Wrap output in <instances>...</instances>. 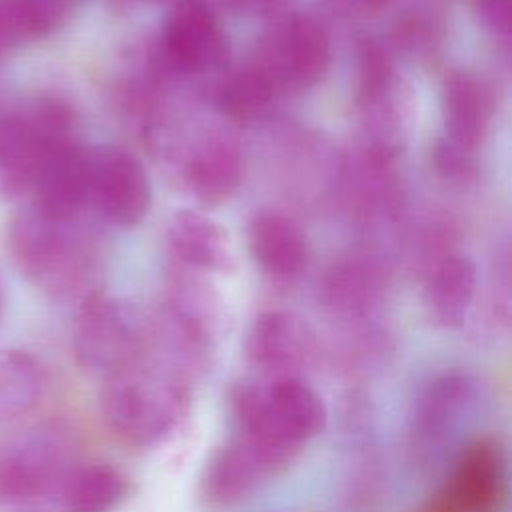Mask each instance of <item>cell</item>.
<instances>
[{
	"label": "cell",
	"instance_id": "16",
	"mask_svg": "<svg viewBox=\"0 0 512 512\" xmlns=\"http://www.w3.org/2000/svg\"><path fill=\"white\" fill-rule=\"evenodd\" d=\"M252 258L280 278L298 276L308 262V244L300 226L282 212H258L248 226Z\"/></svg>",
	"mask_w": 512,
	"mask_h": 512
},
{
	"label": "cell",
	"instance_id": "2",
	"mask_svg": "<svg viewBox=\"0 0 512 512\" xmlns=\"http://www.w3.org/2000/svg\"><path fill=\"white\" fill-rule=\"evenodd\" d=\"M238 434L286 468L328 420L320 394L302 378L244 380L232 390Z\"/></svg>",
	"mask_w": 512,
	"mask_h": 512
},
{
	"label": "cell",
	"instance_id": "26",
	"mask_svg": "<svg viewBox=\"0 0 512 512\" xmlns=\"http://www.w3.org/2000/svg\"><path fill=\"white\" fill-rule=\"evenodd\" d=\"M12 44H16L14 36H12V34L8 32V28L0 22V58H2V54H4Z\"/></svg>",
	"mask_w": 512,
	"mask_h": 512
},
{
	"label": "cell",
	"instance_id": "25",
	"mask_svg": "<svg viewBox=\"0 0 512 512\" xmlns=\"http://www.w3.org/2000/svg\"><path fill=\"white\" fill-rule=\"evenodd\" d=\"M232 8L240 12H268L280 0H226Z\"/></svg>",
	"mask_w": 512,
	"mask_h": 512
},
{
	"label": "cell",
	"instance_id": "19",
	"mask_svg": "<svg viewBox=\"0 0 512 512\" xmlns=\"http://www.w3.org/2000/svg\"><path fill=\"white\" fill-rule=\"evenodd\" d=\"M58 494L64 512H112L128 494V478L106 462L74 466Z\"/></svg>",
	"mask_w": 512,
	"mask_h": 512
},
{
	"label": "cell",
	"instance_id": "5",
	"mask_svg": "<svg viewBox=\"0 0 512 512\" xmlns=\"http://www.w3.org/2000/svg\"><path fill=\"white\" fill-rule=\"evenodd\" d=\"M146 348L144 324L124 300H86L74 332V354L82 368L102 376L130 364Z\"/></svg>",
	"mask_w": 512,
	"mask_h": 512
},
{
	"label": "cell",
	"instance_id": "11",
	"mask_svg": "<svg viewBox=\"0 0 512 512\" xmlns=\"http://www.w3.org/2000/svg\"><path fill=\"white\" fill-rule=\"evenodd\" d=\"M160 52L164 64L178 72H204L220 64L224 34L204 0H176L164 22Z\"/></svg>",
	"mask_w": 512,
	"mask_h": 512
},
{
	"label": "cell",
	"instance_id": "20",
	"mask_svg": "<svg viewBox=\"0 0 512 512\" xmlns=\"http://www.w3.org/2000/svg\"><path fill=\"white\" fill-rule=\"evenodd\" d=\"M380 294V274L364 260H350L336 266L324 286L322 302L334 314L356 318L366 314Z\"/></svg>",
	"mask_w": 512,
	"mask_h": 512
},
{
	"label": "cell",
	"instance_id": "15",
	"mask_svg": "<svg viewBox=\"0 0 512 512\" xmlns=\"http://www.w3.org/2000/svg\"><path fill=\"white\" fill-rule=\"evenodd\" d=\"M242 174V152L238 144L224 134L204 138L190 154L186 166L190 190L204 206L226 202L240 186Z\"/></svg>",
	"mask_w": 512,
	"mask_h": 512
},
{
	"label": "cell",
	"instance_id": "27",
	"mask_svg": "<svg viewBox=\"0 0 512 512\" xmlns=\"http://www.w3.org/2000/svg\"><path fill=\"white\" fill-rule=\"evenodd\" d=\"M348 2H354V4H358V6H362V8H380V6H384L388 0H348Z\"/></svg>",
	"mask_w": 512,
	"mask_h": 512
},
{
	"label": "cell",
	"instance_id": "14",
	"mask_svg": "<svg viewBox=\"0 0 512 512\" xmlns=\"http://www.w3.org/2000/svg\"><path fill=\"white\" fill-rule=\"evenodd\" d=\"M170 252L182 264L206 272H230L236 266L234 244L228 230L196 210H178L166 228Z\"/></svg>",
	"mask_w": 512,
	"mask_h": 512
},
{
	"label": "cell",
	"instance_id": "9",
	"mask_svg": "<svg viewBox=\"0 0 512 512\" xmlns=\"http://www.w3.org/2000/svg\"><path fill=\"white\" fill-rule=\"evenodd\" d=\"M244 348L262 378H300L318 356V340L310 324L280 310L254 318Z\"/></svg>",
	"mask_w": 512,
	"mask_h": 512
},
{
	"label": "cell",
	"instance_id": "21",
	"mask_svg": "<svg viewBox=\"0 0 512 512\" xmlns=\"http://www.w3.org/2000/svg\"><path fill=\"white\" fill-rule=\"evenodd\" d=\"M42 396L38 362L22 350H0V424L28 414Z\"/></svg>",
	"mask_w": 512,
	"mask_h": 512
},
{
	"label": "cell",
	"instance_id": "22",
	"mask_svg": "<svg viewBox=\"0 0 512 512\" xmlns=\"http://www.w3.org/2000/svg\"><path fill=\"white\" fill-rule=\"evenodd\" d=\"M280 94L282 88L276 80L260 64L252 62L220 88L218 108L232 120L252 122L262 118Z\"/></svg>",
	"mask_w": 512,
	"mask_h": 512
},
{
	"label": "cell",
	"instance_id": "17",
	"mask_svg": "<svg viewBox=\"0 0 512 512\" xmlns=\"http://www.w3.org/2000/svg\"><path fill=\"white\" fill-rule=\"evenodd\" d=\"M478 272L468 256H446L426 284V306L444 328H460L472 306Z\"/></svg>",
	"mask_w": 512,
	"mask_h": 512
},
{
	"label": "cell",
	"instance_id": "6",
	"mask_svg": "<svg viewBox=\"0 0 512 512\" xmlns=\"http://www.w3.org/2000/svg\"><path fill=\"white\" fill-rule=\"evenodd\" d=\"M508 496L506 456L492 438H476L454 460L448 480L424 512H502Z\"/></svg>",
	"mask_w": 512,
	"mask_h": 512
},
{
	"label": "cell",
	"instance_id": "12",
	"mask_svg": "<svg viewBox=\"0 0 512 512\" xmlns=\"http://www.w3.org/2000/svg\"><path fill=\"white\" fill-rule=\"evenodd\" d=\"M472 402V382L462 372L436 376L416 402L412 416L414 450L422 456L438 454L452 440Z\"/></svg>",
	"mask_w": 512,
	"mask_h": 512
},
{
	"label": "cell",
	"instance_id": "18",
	"mask_svg": "<svg viewBox=\"0 0 512 512\" xmlns=\"http://www.w3.org/2000/svg\"><path fill=\"white\" fill-rule=\"evenodd\" d=\"M478 80L468 72H452L442 84L444 138L474 152L484 136L486 106Z\"/></svg>",
	"mask_w": 512,
	"mask_h": 512
},
{
	"label": "cell",
	"instance_id": "13",
	"mask_svg": "<svg viewBox=\"0 0 512 512\" xmlns=\"http://www.w3.org/2000/svg\"><path fill=\"white\" fill-rule=\"evenodd\" d=\"M36 186L38 214L62 224L90 198V152L74 142L52 152L42 164Z\"/></svg>",
	"mask_w": 512,
	"mask_h": 512
},
{
	"label": "cell",
	"instance_id": "7",
	"mask_svg": "<svg viewBox=\"0 0 512 512\" xmlns=\"http://www.w3.org/2000/svg\"><path fill=\"white\" fill-rule=\"evenodd\" d=\"M330 60V36L322 22L310 14H294L260 46L254 62L284 92L318 84L326 76Z\"/></svg>",
	"mask_w": 512,
	"mask_h": 512
},
{
	"label": "cell",
	"instance_id": "1",
	"mask_svg": "<svg viewBox=\"0 0 512 512\" xmlns=\"http://www.w3.org/2000/svg\"><path fill=\"white\" fill-rule=\"evenodd\" d=\"M102 378V418L126 444L160 442L188 412L190 380L146 352Z\"/></svg>",
	"mask_w": 512,
	"mask_h": 512
},
{
	"label": "cell",
	"instance_id": "23",
	"mask_svg": "<svg viewBox=\"0 0 512 512\" xmlns=\"http://www.w3.org/2000/svg\"><path fill=\"white\" fill-rule=\"evenodd\" d=\"M472 154L474 152H468V150L452 144L450 140L442 138L436 142V148H434L436 170L446 180H466L474 170Z\"/></svg>",
	"mask_w": 512,
	"mask_h": 512
},
{
	"label": "cell",
	"instance_id": "8",
	"mask_svg": "<svg viewBox=\"0 0 512 512\" xmlns=\"http://www.w3.org/2000/svg\"><path fill=\"white\" fill-rule=\"evenodd\" d=\"M280 470V464L270 454L236 432L204 462L198 498L208 510H230Z\"/></svg>",
	"mask_w": 512,
	"mask_h": 512
},
{
	"label": "cell",
	"instance_id": "3",
	"mask_svg": "<svg viewBox=\"0 0 512 512\" xmlns=\"http://www.w3.org/2000/svg\"><path fill=\"white\" fill-rule=\"evenodd\" d=\"M74 462V446L64 428L40 424L0 442V504L36 506L58 492Z\"/></svg>",
	"mask_w": 512,
	"mask_h": 512
},
{
	"label": "cell",
	"instance_id": "24",
	"mask_svg": "<svg viewBox=\"0 0 512 512\" xmlns=\"http://www.w3.org/2000/svg\"><path fill=\"white\" fill-rule=\"evenodd\" d=\"M484 24L496 34H508L512 24V0H476Z\"/></svg>",
	"mask_w": 512,
	"mask_h": 512
},
{
	"label": "cell",
	"instance_id": "4",
	"mask_svg": "<svg viewBox=\"0 0 512 512\" xmlns=\"http://www.w3.org/2000/svg\"><path fill=\"white\" fill-rule=\"evenodd\" d=\"M72 118L56 98L40 100L24 116L0 118V196H16L36 182L46 158L72 142Z\"/></svg>",
	"mask_w": 512,
	"mask_h": 512
},
{
	"label": "cell",
	"instance_id": "10",
	"mask_svg": "<svg viewBox=\"0 0 512 512\" xmlns=\"http://www.w3.org/2000/svg\"><path fill=\"white\" fill-rule=\"evenodd\" d=\"M90 198L116 226H134L152 202L150 178L138 158L120 148L90 152Z\"/></svg>",
	"mask_w": 512,
	"mask_h": 512
}]
</instances>
